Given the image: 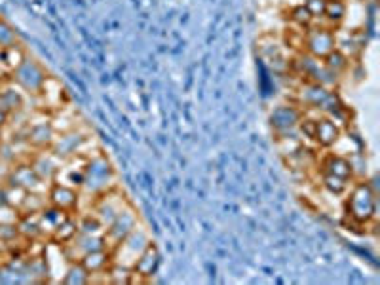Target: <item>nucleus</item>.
<instances>
[{
	"instance_id": "obj_35",
	"label": "nucleus",
	"mask_w": 380,
	"mask_h": 285,
	"mask_svg": "<svg viewBox=\"0 0 380 285\" xmlns=\"http://www.w3.org/2000/svg\"><path fill=\"white\" fill-rule=\"evenodd\" d=\"M0 142H2V130H0Z\"/></svg>"
},
{
	"instance_id": "obj_8",
	"label": "nucleus",
	"mask_w": 380,
	"mask_h": 285,
	"mask_svg": "<svg viewBox=\"0 0 380 285\" xmlns=\"http://www.w3.org/2000/svg\"><path fill=\"white\" fill-rule=\"evenodd\" d=\"M304 117V110L299 105H277L270 112V126L276 131V135L293 133L299 128L301 118Z\"/></svg>"
},
{
	"instance_id": "obj_19",
	"label": "nucleus",
	"mask_w": 380,
	"mask_h": 285,
	"mask_svg": "<svg viewBox=\"0 0 380 285\" xmlns=\"http://www.w3.org/2000/svg\"><path fill=\"white\" fill-rule=\"evenodd\" d=\"M78 234V219H74V215H69L67 219L53 228V232L48 236V240L55 244V246L63 247L67 244H71Z\"/></svg>"
},
{
	"instance_id": "obj_23",
	"label": "nucleus",
	"mask_w": 380,
	"mask_h": 285,
	"mask_svg": "<svg viewBox=\"0 0 380 285\" xmlns=\"http://www.w3.org/2000/svg\"><path fill=\"white\" fill-rule=\"evenodd\" d=\"M322 61L323 65L327 67L329 71L333 72V74H336L339 78H341L342 74H346L350 69V58L342 52V50H339V48H335L333 52L327 53Z\"/></svg>"
},
{
	"instance_id": "obj_17",
	"label": "nucleus",
	"mask_w": 380,
	"mask_h": 285,
	"mask_svg": "<svg viewBox=\"0 0 380 285\" xmlns=\"http://www.w3.org/2000/svg\"><path fill=\"white\" fill-rule=\"evenodd\" d=\"M322 171L329 173V175L341 177L344 181H354V166L348 158H344L341 154H325L322 160Z\"/></svg>"
},
{
	"instance_id": "obj_7",
	"label": "nucleus",
	"mask_w": 380,
	"mask_h": 285,
	"mask_svg": "<svg viewBox=\"0 0 380 285\" xmlns=\"http://www.w3.org/2000/svg\"><path fill=\"white\" fill-rule=\"evenodd\" d=\"M126 206H129V201L124 198L117 188L112 187L109 190H105L103 194L96 196V204H93V213L99 217V220L103 223L105 227L109 225L110 220L114 219Z\"/></svg>"
},
{
	"instance_id": "obj_5",
	"label": "nucleus",
	"mask_w": 380,
	"mask_h": 285,
	"mask_svg": "<svg viewBox=\"0 0 380 285\" xmlns=\"http://www.w3.org/2000/svg\"><path fill=\"white\" fill-rule=\"evenodd\" d=\"M150 241L152 240H150L147 230L143 227H137L133 232L129 234L128 238H124L118 246L110 249V253H112V263L131 268L133 260L141 255L143 249H145Z\"/></svg>"
},
{
	"instance_id": "obj_4",
	"label": "nucleus",
	"mask_w": 380,
	"mask_h": 285,
	"mask_svg": "<svg viewBox=\"0 0 380 285\" xmlns=\"http://www.w3.org/2000/svg\"><path fill=\"white\" fill-rule=\"evenodd\" d=\"M48 72L39 61L27 58L15 71L10 74V80L18 86L23 93H31V95H39V91L42 90Z\"/></svg>"
},
{
	"instance_id": "obj_29",
	"label": "nucleus",
	"mask_w": 380,
	"mask_h": 285,
	"mask_svg": "<svg viewBox=\"0 0 380 285\" xmlns=\"http://www.w3.org/2000/svg\"><path fill=\"white\" fill-rule=\"evenodd\" d=\"M322 185L327 192H331V194L335 196L346 194L350 188V181H344L341 177L329 175V173H323V171H322Z\"/></svg>"
},
{
	"instance_id": "obj_31",
	"label": "nucleus",
	"mask_w": 380,
	"mask_h": 285,
	"mask_svg": "<svg viewBox=\"0 0 380 285\" xmlns=\"http://www.w3.org/2000/svg\"><path fill=\"white\" fill-rule=\"evenodd\" d=\"M20 240L21 234L18 223H0V244H2V246L10 247Z\"/></svg>"
},
{
	"instance_id": "obj_2",
	"label": "nucleus",
	"mask_w": 380,
	"mask_h": 285,
	"mask_svg": "<svg viewBox=\"0 0 380 285\" xmlns=\"http://www.w3.org/2000/svg\"><path fill=\"white\" fill-rule=\"evenodd\" d=\"M114 179H117V173L107 160V156L96 154L86 158V177L82 190H88L96 198L97 194H103L105 190L114 187Z\"/></svg>"
},
{
	"instance_id": "obj_11",
	"label": "nucleus",
	"mask_w": 380,
	"mask_h": 285,
	"mask_svg": "<svg viewBox=\"0 0 380 285\" xmlns=\"http://www.w3.org/2000/svg\"><path fill=\"white\" fill-rule=\"evenodd\" d=\"M55 130H53L52 120H39V122H29L25 131V142L31 150H50L55 139Z\"/></svg>"
},
{
	"instance_id": "obj_18",
	"label": "nucleus",
	"mask_w": 380,
	"mask_h": 285,
	"mask_svg": "<svg viewBox=\"0 0 380 285\" xmlns=\"http://www.w3.org/2000/svg\"><path fill=\"white\" fill-rule=\"evenodd\" d=\"M80 265L84 266L86 270L90 272V276L103 274V272H107V270H109V266L112 265V253H110L109 247L86 253L84 257L80 259Z\"/></svg>"
},
{
	"instance_id": "obj_21",
	"label": "nucleus",
	"mask_w": 380,
	"mask_h": 285,
	"mask_svg": "<svg viewBox=\"0 0 380 285\" xmlns=\"http://www.w3.org/2000/svg\"><path fill=\"white\" fill-rule=\"evenodd\" d=\"M18 227H20L21 240L34 244V241L40 240V238H44L39 223V215H21L20 220H18Z\"/></svg>"
},
{
	"instance_id": "obj_34",
	"label": "nucleus",
	"mask_w": 380,
	"mask_h": 285,
	"mask_svg": "<svg viewBox=\"0 0 380 285\" xmlns=\"http://www.w3.org/2000/svg\"><path fill=\"white\" fill-rule=\"evenodd\" d=\"M10 114H8L6 110L4 109H0V130H4V128H6L8 124H10Z\"/></svg>"
},
{
	"instance_id": "obj_12",
	"label": "nucleus",
	"mask_w": 380,
	"mask_h": 285,
	"mask_svg": "<svg viewBox=\"0 0 380 285\" xmlns=\"http://www.w3.org/2000/svg\"><path fill=\"white\" fill-rule=\"evenodd\" d=\"M160 263H162L160 249L156 247L155 241H150V244L143 249L141 255L133 260L131 272H133V276H136L137 279L148 281V279H152L156 276L158 268H160Z\"/></svg>"
},
{
	"instance_id": "obj_22",
	"label": "nucleus",
	"mask_w": 380,
	"mask_h": 285,
	"mask_svg": "<svg viewBox=\"0 0 380 285\" xmlns=\"http://www.w3.org/2000/svg\"><path fill=\"white\" fill-rule=\"evenodd\" d=\"M348 15V4L346 0H327L325 2V12H323V18L329 23V27H339L342 21L346 20Z\"/></svg>"
},
{
	"instance_id": "obj_1",
	"label": "nucleus",
	"mask_w": 380,
	"mask_h": 285,
	"mask_svg": "<svg viewBox=\"0 0 380 285\" xmlns=\"http://www.w3.org/2000/svg\"><path fill=\"white\" fill-rule=\"evenodd\" d=\"M379 192L367 181H358L348 188V196L344 200V213L358 227H365L376 219L379 211Z\"/></svg>"
},
{
	"instance_id": "obj_25",
	"label": "nucleus",
	"mask_w": 380,
	"mask_h": 285,
	"mask_svg": "<svg viewBox=\"0 0 380 285\" xmlns=\"http://www.w3.org/2000/svg\"><path fill=\"white\" fill-rule=\"evenodd\" d=\"M90 272L86 270L84 266L80 265V260H71L69 268L65 270L61 284L65 285H88L90 284Z\"/></svg>"
},
{
	"instance_id": "obj_32",
	"label": "nucleus",
	"mask_w": 380,
	"mask_h": 285,
	"mask_svg": "<svg viewBox=\"0 0 380 285\" xmlns=\"http://www.w3.org/2000/svg\"><path fill=\"white\" fill-rule=\"evenodd\" d=\"M13 44H20V37L6 20L0 18V48H8Z\"/></svg>"
},
{
	"instance_id": "obj_3",
	"label": "nucleus",
	"mask_w": 380,
	"mask_h": 285,
	"mask_svg": "<svg viewBox=\"0 0 380 285\" xmlns=\"http://www.w3.org/2000/svg\"><path fill=\"white\" fill-rule=\"evenodd\" d=\"M335 48H339V40L333 27H322L320 23H314L304 31V53L316 59H323Z\"/></svg>"
},
{
	"instance_id": "obj_20",
	"label": "nucleus",
	"mask_w": 380,
	"mask_h": 285,
	"mask_svg": "<svg viewBox=\"0 0 380 285\" xmlns=\"http://www.w3.org/2000/svg\"><path fill=\"white\" fill-rule=\"evenodd\" d=\"M27 58H29V53H27V50L21 44L0 48V67L6 71L8 74H12Z\"/></svg>"
},
{
	"instance_id": "obj_13",
	"label": "nucleus",
	"mask_w": 380,
	"mask_h": 285,
	"mask_svg": "<svg viewBox=\"0 0 380 285\" xmlns=\"http://www.w3.org/2000/svg\"><path fill=\"white\" fill-rule=\"evenodd\" d=\"M6 181L15 185V187L25 188V190H37V192H46L44 185L46 181H42L39 177V173L32 169V166L27 162L15 164L10 171H8Z\"/></svg>"
},
{
	"instance_id": "obj_28",
	"label": "nucleus",
	"mask_w": 380,
	"mask_h": 285,
	"mask_svg": "<svg viewBox=\"0 0 380 285\" xmlns=\"http://www.w3.org/2000/svg\"><path fill=\"white\" fill-rule=\"evenodd\" d=\"M284 46H287L291 52L303 53L304 52V31L299 27H287L284 33Z\"/></svg>"
},
{
	"instance_id": "obj_26",
	"label": "nucleus",
	"mask_w": 380,
	"mask_h": 285,
	"mask_svg": "<svg viewBox=\"0 0 380 285\" xmlns=\"http://www.w3.org/2000/svg\"><path fill=\"white\" fill-rule=\"evenodd\" d=\"M27 192H29V190H25V188L15 187V185H12V183L4 181V187H2V190H0V200L6 201V204L13 206L15 209H20V206L23 204V198L27 196Z\"/></svg>"
},
{
	"instance_id": "obj_30",
	"label": "nucleus",
	"mask_w": 380,
	"mask_h": 285,
	"mask_svg": "<svg viewBox=\"0 0 380 285\" xmlns=\"http://www.w3.org/2000/svg\"><path fill=\"white\" fill-rule=\"evenodd\" d=\"M78 232L82 234H105V225L96 213H88L78 219Z\"/></svg>"
},
{
	"instance_id": "obj_14",
	"label": "nucleus",
	"mask_w": 380,
	"mask_h": 285,
	"mask_svg": "<svg viewBox=\"0 0 380 285\" xmlns=\"http://www.w3.org/2000/svg\"><path fill=\"white\" fill-rule=\"evenodd\" d=\"M29 164H31L32 169L39 173L42 181L52 183L53 179H55V175H58L63 160L53 154L52 150H32Z\"/></svg>"
},
{
	"instance_id": "obj_10",
	"label": "nucleus",
	"mask_w": 380,
	"mask_h": 285,
	"mask_svg": "<svg viewBox=\"0 0 380 285\" xmlns=\"http://www.w3.org/2000/svg\"><path fill=\"white\" fill-rule=\"evenodd\" d=\"M86 142H88L86 133H82L78 128H74V130L58 133L55 139H53V145L50 150H52L58 158H61V160H69L72 156H77L82 152Z\"/></svg>"
},
{
	"instance_id": "obj_9",
	"label": "nucleus",
	"mask_w": 380,
	"mask_h": 285,
	"mask_svg": "<svg viewBox=\"0 0 380 285\" xmlns=\"http://www.w3.org/2000/svg\"><path fill=\"white\" fill-rule=\"evenodd\" d=\"M46 196H48V204L50 206L63 209V211L72 215H74V211L78 209V204H80V188L69 187L65 183H50V187L46 190Z\"/></svg>"
},
{
	"instance_id": "obj_33",
	"label": "nucleus",
	"mask_w": 380,
	"mask_h": 285,
	"mask_svg": "<svg viewBox=\"0 0 380 285\" xmlns=\"http://www.w3.org/2000/svg\"><path fill=\"white\" fill-rule=\"evenodd\" d=\"M325 2H327V0H304L303 4L306 6V10L312 13V18L320 21L323 18V12H325Z\"/></svg>"
},
{
	"instance_id": "obj_15",
	"label": "nucleus",
	"mask_w": 380,
	"mask_h": 285,
	"mask_svg": "<svg viewBox=\"0 0 380 285\" xmlns=\"http://www.w3.org/2000/svg\"><path fill=\"white\" fill-rule=\"evenodd\" d=\"M342 130L339 122L333 117L316 118V131H314V142L322 149H331L341 141Z\"/></svg>"
},
{
	"instance_id": "obj_6",
	"label": "nucleus",
	"mask_w": 380,
	"mask_h": 285,
	"mask_svg": "<svg viewBox=\"0 0 380 285\" xmlns=\"http://www.w3.org/2000/svg\"><path fill=\"white\" fill-rule=\"evenodd\" d=\"M137 227H139V215H137L136 208L129 204L105 227V238H107L109 249L118 246L124 238H128Z\"/></svg>"
},
{
	"instance_id": "obj_24",
	"label": "nucleus",
	"mask_w": 380,
	"mask_h": 285,
	"mask_svg": "<svg viewBox=\"0 0 380 285\" xmlns=\"http://www.w3.org/2000/svg\"><path fill=\"white\" fill-rule=\"evenodd\" d=\"M48 206V196L46 192H37V190H29L23 198V204L20 206L21 215H39L42 209Z\"/></svg>"
},
{
	"instance_id": "obj_27",
	"label": "nucleus",
	"mask_w": 380,
	"mask_h": 285,
	"mask_svg": "<svg viewBox=\"0 0 380 285\" xmlns=\"http://www.w3.org/2000/svg\"><path fill=\"white\" fill-rule=\"evenodd\" d=\"M289 21L291 25L299 27V29H303V31H306V29H310V27L316 23V20L312 18V13L306 10V6H304L303 2L301 4H296V6H293L289 10Z\"/></svg>"
},
{
	"instance_id": "obj_16",
	"label": "nucleus",
	"mask_w": 380,
	"mask_h": 285,
	"mask_svg": "<svg viewBox=\"0 0 380 285\" xmlns=\"http://www.w3.org/2000/svg\"><path fill=\"white\" fill-rule=\"evenodd\" d=\"M23 105H25V93L13 84L10 78L4 80L0 84V109H4L10 117H13L15 112L23 109Z\"/></svg>"
}]
</instances>
